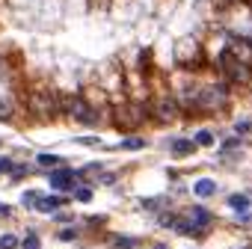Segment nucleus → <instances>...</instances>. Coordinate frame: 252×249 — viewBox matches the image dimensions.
Instances as JSON below:
<instances>
[{
  "label": "nucleus",
  "instance_id": "1",
  "mask_svg": "<svg viewBox=\"0 0 252 249\" xmlns=\"http://www.w3.org/2000/svg\"><path fill=\"white\" fill-rule=\"evenodd\" d=\"M220 71L228 77V83H249V77H252V65L249 62H240L225 48L220 51Z\"/></svg>",
  "mask_w": 252,
  "mask_h": 249
},
{
  "label": "nucleus",
  "instance_id": "2",
  "mask_svg": "<svg viewBox=\"0 0 252 249\" xmlns=\"http://www.w3.org/2000/svg\"><path fill=\"white\" fill-rule=\"evenodd\" d=\"M225 101H228V89H225V83L205 86V89L199 92V98H196V104H199L202 110H220V107H225Z\"/></svg>",
  "mask_w": 252,
  "mask_h": 249
},
{
  "label": "nucleus",
  "instance_id": "3",
  "mask_svg": "<svg viewBox=\"0 0 252 249\" xmlns=\"http://www.w3.org/2000/svg\"><path fill=\"white\" fill-rule=\"evenodd\" d=\"M175 62L178 65H193V62H199V42L196 39H181V42H175Z\"/></svg>",
  "mask_w": 252,
  "mask_h": 249
},
{
  "label": "nucleus",
  "instance_id": "4",
  "mask_svg": "<svg viewBox=\"0 0 252 249\" xmlns=\"http://www.w3.org/2000/svg\"><path fill=\"white\" fill-rule=\"evenodd\" d=\"M65 110H68L77 122H83V124H95V122H98V116L92 113V107H89L83 98H68V101H65Z\"/></svg>",
  "mask_w": 252,
  "mask_h": 249
},
{
  "label": "nucleus",
  "instance_id": "5",
  "mask_svg": "<svg viewBox=\"0 0 252 249\" xmlns=\"http://www.w3.org/2000/svg\"><path fill=\"white\" fill-rule=\"evenodd\" d=\"M27 104H30V110L39 113V116H48V113L54 110V98H51L48 92H33V95L27 98Z\"/></svg>",
  "mask_w": 252,
  "mask_h": 249
},
{
  "label": "nucleus",
  "instance_id": "6",
  "mask_svg": "<svg viewBox=\"0 0 252 249\" xmlns=\"http://www.w3.org/2000/svg\"><path fill=\"white\" fill-rule=\"evenodd\" d=\"M143 116H146V113H143L140 107H125V110H119L116 119H119L122 128H137V124L143 122Z\"/></svg>",
  "mask_w": 252,
  "mask_h": 249
},
{
  "label": "nucleus",
  "instance_id": "7",
  "mask_svg": "<svg viewBox=\"0 0 252 249\" xmlns=\"http://www.w3.org/2000/svg\"><path fill=\"white\" fill-rule=\"evenodd\" d=\"M74 172L71 169H57V172H51V187L54 190H74Z\"/></svg>",
  "mask_w": 252,
  "mask_h": 249
},
{
  "label": "nucleus",
  "instance_id": "8",
  "mask_svg": "<svg viewBox=\"0 0 252 249\" xmlns=\"http://www.w3.org/2000/svg\"><path fill=\"white\" fill-rule=\"evenodd\" d=\"M187 219H190V228H193V234H199V231H205V228L211 225V214H208L205 208H199V205L190 211V217H187Z\"/></svg>",
  "mask_w": 252,
  "mask_h": 249
},
{
  "label": "nucleus",
  "instance_id": "9",
  "mask_svg": "<svg viewBox=\"0 0 252 249\" xmlns=\"http://www.w3.org/2000/svg\"><path fill=\"white\" fill-rule=\"evenodd\" d=\"M65 205V199L63 196H39V202H36V211H42V214H51V211H57V208H63Z\"/></svg>",
  "mask_w": 252,
  "mask_h": 249
},
{
  "label": "nucleus",
  "instance_id": "10",
  "mask_svg": "<svg viewBox=\"0 0 252 249\" xmlns=\"http://www.w3.org/2000/svg\"><path fill=\"white\" fill-rule=\"evenodd\" d=\"M193 193H196L199 199H208V196L217 193V181H211V178H199V181L193 184Z\"/></svg>",
  "mask_w": 252,
  "mask_h": 249
},
{
  "label": "nucleus",
  "instance_id": "11",
  "mask_svg": "<svg viewBox=\"0 0 252 249\" xmlns=\"http://www.w3.org/2000/svg\"><path fill=\"white\" fill-rule=\"evenodd\" d=\"M193 149H196V143H193V140H175V143H172V155H178V157L193 155Z\"/></svg>",
  "mask_w": 252,
  "mask_h": 249
},
{
  "label": "nucleus",
  "instance_id": "12",
  "mask_svg": "<svg viewBox=\"0 0 252 249\" xmlns=\"http://www.w3.org/2000/svg\"><path fill=\"white\" fill-rule=\"evenodd\" d=\"M158 116H160V119H172V116H175V104H172V101H160V104H158Z\"/></svg>",
  "mask_w": 252,
  "mask_h": 249
},
{
  "label": "nucleus",
  "instance_id": "13",
  "mask_svg": "<svg viewBox=\"0 0 252 249\" xmlns=\"http://www.w3.org/2000/svg\"><path fill=\"white\" fill-rule=\"evenodd\" d=\"M228 205H231L234 211H240V214H243V211L249 208V199H246V196H240V193H234V196L228 199Z\"/></svg>",
  "mask_w": 252,
  "mask_h": 249
},
{
  "label": "nucleus",
  "instance_id": "14",
  "mask_svg": "<svg viewBox=\"0 0 252 249\" xmlns=\"http://www.w3.org/2000/svg\"><path fill=\"white\" fill-rule=\"evenodd\" d=\"M36 160H39L42 166H60V163H63V157H60V155H48V152H45V155H39Z\"/></svg>",
  "mask_w": 252,
  "mask_h": 249
},
{
  "label": "nucleus",
  "instance_id": "15",
  "mask_svg": "<svg viewBox=\"0 0 252 249\" xmlns=\"http://www.w3.org/2000/svg\"><path fill=\"white\" fill-rule=\"evenodd\" d=\"M39 196H42V193H36V190H27V193L21 196V205H24V208H36Z\"/></svg>",
  "mask_w": 252,
  "mask_h": 249
},
{
  "label": "nucleus",
  "instance_id": "16",
  "mask_svg": "<svg viewBox=\"0 0 252 249\" xmlns=\"http://www.w3.org/2000/svg\"><path fill=\"white\" fill-rule=\"evenodd\" d=\"M21 246L24 249H39V234L36 231H27V237L21 240Z\"/></svg>",
  "mask_w": 252,
  "mask_h": 249
},
{
  "label": "nucleus",
  "instance_id": "17",
  "mask_svg": "<svg viewBox=\"0 0 252 249\" xmlns=\"http://www.w3.org/2000/svg\"><path fill=\"white\" fill-rule=\"evenodd\" d=\"M15 246H18L15 234H0V249H15Z\"/></svg>",
  "mask_w": 252,
  "mask_h": 249
},
{
  "label": "nucleus",
  "instance_id": "18",
  "mask_svg": "<svg viewBox=\"0 0 252 249\" xmlns=\"http://www.w3.org/2000/svg\"><path fill=\"white\" fill-rule=\"evenodd\" d=\"M134 243H137L134 237H113V246L116 249H134Z\"/></svg>",
  "mask_w": 252,
  "mask_h": 249
},
{
  "label": "nucleus",
  "instance_id": "19",
  "mask_svg": "<svg viewBox=\"0 0 252 249\" xmlns=\"http://www.w3.org/2000/svg\"><path fill=\"white\" fill-rule=\"evenodd\" d=\"M196 146H214V134L211 131H199L196 134Z\"/></svg>",
  "mask_w": 252,
  "mask_h": 249
},
{
  "label": "nucleus",
  "instance_id": "20",
  "mask_svg": "<svg viewBox=\"0 0 252 249\" xmlns=\"http://www.w3.org/2000/svg\"><path fill=\"white\" fill-rule=\"evenodd\" d=\"M146 146V140H125L122 143V149H128V152H137V149H143Z\"/></svg>",
  "mask_w": 252,
  "mask_h": 249
},
{
  "label": "nucleus",
  "instance_id": "21",
  "mask_svg": "<svg viewBox=\"0 0 252 249\" xmlns=\"http://www.w3.org/2000/svg\"><path fill=\"white\" fill-rule=\"evenodd\" d=\"M234 131H237V134H249V131H252V122H249V119H240V122L234 124Z\"/></svg>",
  "mask_w": 252,
  "mask_h": 249
},
{
  "label": "nucleus",
  "instance_id": "22",
  "mask_svg": "<svg viewBox=\"0 0 252 249\" xmlns=\"http://www.w3.org/2000/svg\"><path fill=\"white\" fill-rule=\"evenodd\" d=\"M74 199H77V202H89V199H92V190L80 187V190H74Z\"/></svg>",
  "mask_w": 252,
  "mask_h": 249
},
{
  "label": "nucleus",
  "instance_id": "23",
  "mask_svg": "<svg viewBox=\"0 0 252 249\" xmlns=\"http://www.w3.org/2000/svg\"><path fill=\"white\" fill-rule=\"evenodd\" d=\"M74 237H77L74 228H63V231H60V240H74Z\"/></svg>",
  "mask_w": 252,
  "mask_h": 249
},
{
  "label": "nucleus",
  "instance_id": "24",
  "mask_svg": "<svg viewBox=\"0 0 252 249\" xmlns=\"http://www.w3.org/2000/svg\"><path fill=\"white\" fill-rule=\"evenodd\" d=\"M3 172H12V160H6V157H0V175Z\"/></svg>",
  "mask_w": 252,
  "mask_h": 249
},
{
  "label": "nucleus",
  "instance_id": "25",
  "mask_svg": "<svg viewBox=\"0 0 252 249\" xmlns=\"http://www.w3.org/2000/svg\"><path fill=\"white\" fill-rule=\"evenodd\" d=\"M9 116H12L9 104H6V101H0V119H9Z\"/></svg>",
  "mask_w": 252,
  "mask_h": 249
},
{
  "label": "nucleus",
  "instance_id": "26",
  "mask_svg": "<svg viewBox=\"0 0 252 249\" xmlns=\"http://www.w3.org/2000/svg\"><path fill=\"white\" fill-rule=\"evenodd\" d=\"M155 249H166V246H155Z\"/></svg>",
  "mask_w": 252,
  "mask_h": 249
}]
</instances>
